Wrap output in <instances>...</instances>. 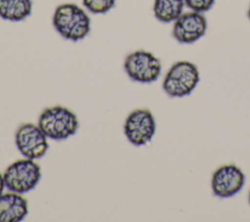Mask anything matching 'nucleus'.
Masks as SVG:
<instances>
[{"instance_id":"1","label":"nucleus","mask_w":250,"mask_h":222,"mask_svg":"<svg viewBox=\"0 0 250 222\" xmlns=\"http://www.w3.org/2000/svg\"><path fill=\"white\" fill-rule=\"evenodd\" d=\"M53 25L64 39L79 41L90 32L91 21L87 13L78 5L65 3L56 8Z\"/></svg>"},{"instance_id":"2","label":"nucleus","mask_w":250,"mask_h":222,"mask_svg":"<svg viewBox=\"0 0 250 222\" xmlns=\"http://www.w3.org/2000/svg\"><path fill=\"white\" fill-rule=\"evenodd\" d=\"M38 125L48 138L64 140L77 131L78 119L75 113L68 109L55 106L41 112Z\"/></svg>"},{"instance_id":"3","label":"nucleus","mask_w":250,"mask_h":222,"mask_svg":"<svg viewBox=\"0 0 250 222\" xmlns=\"http://www.w3.org/2000/svg\"><path fill=\"white\" fill-rule=\"evenodd\" d=\"M199 82L197 67L188 61L175 63L167 71L163 80V90L170 97L189 95Z\"/></svg>"},{"instance_id":"4","label":"nucleus","mask_w":250,"mask_h":222,"mask_svg":"<svg viewBox=\"0 0 250 222\" xmlns=\"http://www.w3.org/2000/svg\"><path fill=\"white\" fill-rule=\"evenodd\" d=\"M3 176L9 191L24 194L38 184L41 178V169L34 159L25 157L11 163Z\"/></svg>"},{"instance_id":"5","label":"nucleus","mask_w":250,"mask_h":222,"mask_svg":"<svg viewBox=\"0 0 250 222\" xmlns=\"http://www.w3.org/2000/svg\"><path fill=\"white\" fill-rule=\"evenodd\" d=\"M124 69L132 80L140 83H151L161 73V63L152 53L138 50L126 57Z\"/></svg>"},{"instance_id":"6","label":"nucleus","mask_w":250,"mask_h":222,"mask_svg":"<svg viewBox=\"0 0 250 222\" xmlns=\"http://www.w3.org/2000/svg\"><path fill=\"white\" fill-rule=\"evenodd\" d=\"M155 129L154 117L146 109H137L130 112L124 123V133L128 141L135 146L147 144L152 139Z\"/></svg>"},{"instance_id":"7","label":"nucleus","mask_w":250,"mask_h":222,"mask_svg":"<svg viewBox=\"0 0 250 222\" xmlns=\"http://www.w3.org/2000/svg\"><path fill=\"white\" fill-rule=\"evenodd\" d=\"M47 138L39 125L23 123L16 132V145L24 157L36 159L46 154L49 148Z\"/></svg>"},{"instance_id":"8","label":"nucleus","mask_w":250,"mask_h":222,"mask_svg":"<svg viewBox=\"0 0 250 222\" xmlns=\"http://www.w3.org/2000/svg\"><path fill=\"white\" fill-rule=\"evenodd\" d=\"M207 21L202 13L190 11L183 13L175 22L173 37L182 44H191L200 39L206 32Z\"/></svg>"},{"instance_id":"9","label":"nucleus","mask_w":250,"mask_h":222,"mask_svg":"<svg viewBox=\"0 0 250 222\" xmlns=\"http://www.w3.org/2000/svg\"><path fill=\"white\" fill-rule=\"evenodd\" d=\"M245 175L234 164H226L217 168L211 179L213 194L219 198H229L237 194L243 187Z\"/></svg>"},{"instance_id":"10","label":"nucleus","mask_w":250,"mask_h":222,"mask_svg":"<svg viewBox=\"0 0 250 222\" xmlns=\"http://www.w3.org/2000/svg\"><path fill=\"white\" fill-rule=\"evenodd\" d=\"M28 212L27 200L16 192L0 195V222L21 221Z\"/></svg>"},{"instance_id":"11","label":"nucleus","mask_w":250,"mask_h":222,"mask_svg":"<svg viewBox=\"0 0 250 222\" xmlns=\"http://www.w3.org/2000/svg\"><path fill=\"white\" fill-rule=\"evenodd\" d=\"M32 11L31 0H0V17L10 22H21Z\"/></svg>"},{"instance_id":"12","label":"nucleus","mask_w":250,"mask_h":222,"mask_svg":"<svg viewBox=\"0 0 250 222\" xmlns=\"http://www.w3.org/2000/svg\"><path fill=\"white\" fill-rule=\"evenodd\" d=\"M185 0H154L153 15L161 22H175L182 14Z\"/></svg>"},{"instance_id":"13","label":"nucleus","mask_w":250,"mask_h":222,"mask_svg":"<svg viewBox=\"0 0 250 222\" xmlns=\"http://www.w3.org/2000/svg\"><path fill=\"white\" fill-rule=\"evenodd\" d=\"M116 0H82L84 7L93 14H104L115 5Z\"/></svg>"},{"instance_id":"14","label":"nucleus","mask_w":250,"mask_h":222,"mask_svg":"<svg viewBox=\"0 0 250 222\" xmlns=\"http://www.w3.org/2000/svg\"><path fill=\"white\" fill-rule=\"evenodd\" d=\"M215 3V0H185V5L190 9L199 13L209 11Z\"/></svg>"},{"instance_id":"15","label":"nucleus","mask_w":250,"mask_h":222,"mask_svg":"<svg viewBox=\"0 0 250 222\" xmlns=\"http://www.w3.org/2000/svg\"><path fill=\"white\" fill-rule=\"evenodd\" d=\"M6 188V185H5V180H4V176L0 173V195L3 194L4 192V189Z\"/></svg>"},{"instance_id":"16","label":"nucleus","mask_w":250,"mask_h":222,"mask_svg":"<svg viewBox=\"0 0 250 222\" xmlns=\"http://www.w3.org/2000/svg\"><path fill=\"white\" fill-rule=\"evenodd\" d=\"M247 16H248V19L250 20V6L248 8V12H247Z\"/></svg>"},{"instance_id":"17","label":"nucleus","mask_w":250,"mask_h":222,"mask_svg":"<svg viewBox=\"0 0 250 222\" xmlns=\"http://www.w3.org/2000/svg\"><path fill=\"white\" fill-rule=\"evenodd\" d=\"M249 203H250V192H249Z\"/></svg>"}]
</instances>
